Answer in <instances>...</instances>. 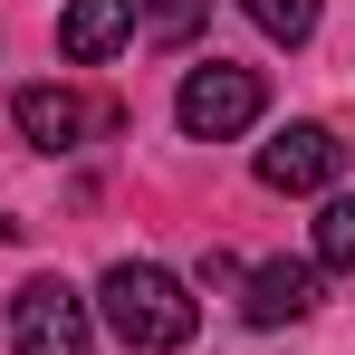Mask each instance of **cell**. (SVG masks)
<instances>
[{
	"label": "cell",
	"mask_w": 355,
	"mask_h": 355,
	"mask_svg": "<svg viewBox=\"0 0 355 355\" xmlns=\"http://www.w3.org/2000/svg\"><path fill=\"white\" fill-rule=\"evenodd\" d=\"M317 269L355 279V192H336V202L317 211Z\"/></svg>",
	"instance_id": "obj_8"
},
{
	"label": "cell",
	"mask_w": 355,
	"mask_h": 355,
	"mask_svg": "<svg viewBox=\"0 0 355 355\" xmlns=\"http://www.w3.org/2000/svg\"><path fill=\"white\" fill-rule=\"evenodd\" d=\"M135 39V0H67L58 10V58L67 67H106Z\"/></svg>",
	"instance_id": "obj_5"
},
{
	"label": "cell",
	"mask_w": 355,
	"mask_h": 355,
	"mask_svg": "<svg viewBox=\"0 0 355 355\" xmlns=\"http://www.w3.org/2000/svg\"><path fill=\"white\" fill-rule=\"evenodd\" d=\"M202 19H211V0H144V39L154 49H182Z\"/></svg>",
	"instance_id": "obj_10"
},
{
	"label": "cell",
	"mask_w": 355,
	"mask_h": 355,
	"mask_svg": "<svg viewBox=\"0 0 355 355\" xmlns=\"http://www.w3.org/2000/svg\"><path fill=\"white\" fill-rule=\"evenodd\" d=\"M106 327H116L125 346L144 355H173L192 327H202V307H192V288H182L173 269H154V259H116L106 279H96V297H87Z\"/></svg>",
	"instance_id": "obj_1"
},
{
	"label": "cell",
	"mask_w": 355,
	"mask_h": 355,
	"mask_svg": "<svg viewBox=\"0 0 355 355\" xmlns=\"http://www.w3.org/2000/svg\"><path fill=\"white\" fill-rule=\"evenodd\" d=\"M259 106H269L259 67H231V58L192 67V77H182V96H173V116H182V135H192V144H231V135H250V125H259Z\"/></svg>",
	"instance_id": "obj_2"
},
{
	"label": "cell",
	"mask_w": 355,
	"mask_h": 355,
	"mask_svg": "<svg viewBox=\"0 0 355 355\" xmlns=\"http://www.w3.org/2000/svg\"><path fill=\"white\" fill-rule=\"evenodd\" d=\"M10 346L19 355H87L96 346V307L67 288V279H29L10 297Z\"/></svg>",
	"instance_id": "obj_3"
},
{
	"label": "cell",
	"mask_w": 355,
	"mask_h": 355,
	"mask_svg": "<svg viewBox=\"0 0 355 355\" xmlns=\"http://www.w3.org/2000/svg\"><path fill=\"white\" fill-rule=\"evenodd\" d=\"M307 307H317V259H269V269H250V297H240L250 327H297Z\"/></svg>",
	"instance_id": "obj_6"
},
{
	"label": "cell",
	"mask_w": 355,
	"mask_h": 355,
	"mask_svg": "<svg viewBox=\"0 0 355 355\" xmlns=\"http://www.w3.org/2000/svg\"><path fill=\"white\" fill-rule=\"evenodd\" d=\"M336 173H346L336 125H279V135L259 144V182H269V192H336Z\"/></svg>",
	"instance_id": "obj_4"
},
{
	"label": "cell",
	"mask_w": 355,
	"mask_h": 355,
	"mask_svg": "<svg viewBox=\"0 0 355 355\" xmlns=\"http://www.w3.org/2000/svg\"><path fill=\"white\" fill-rule=\"evenodd\" d=\"M10 116H19V135H29L39 154H67V144L87 135V96H77V87H19Z\"/></svg>",
	"instance_id": "obj_7"
},
{
	"label": "cell",
	"mask_w": 355,
	"mask_h": 355,
	"mask_svg": "<svg viewBox=\"0 0 355 355\" xmlns=\"http://www.w3.org/2000/svg\"><path fill=\"white\" fill-rule=\"evenodd\" d=\"M240 10H250V29H259V39H279V49L317 39V0H240Z\"/></svg>",
	"instance_id": "obj_9"
}]
</instances>
